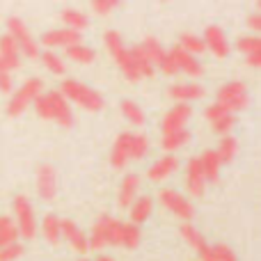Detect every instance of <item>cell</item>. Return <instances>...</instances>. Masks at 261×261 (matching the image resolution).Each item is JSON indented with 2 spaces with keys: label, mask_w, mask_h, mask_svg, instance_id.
Returning <instances> with one entry per match:
<instances>
[{
  "label": "cell",
  "mask_w": 261,
  "mask_h": 261,
  "mask_svg": "<svg viewBox=\"0 0 261 261\" xmlns=\"http://www.w3.org/2000/svg\"><path fill=\"white\" fill-rule=\"evenodd\" d=\"M60 94L64 96L67 101H73V103H78L81 108L90 110V113H99V110H103V96L99 94V92H94L92 87L83 85V83L73 81V78H69V81H64L62 85H60Z\"/></svg>",
  "instance_id": "cell-1"
},
{
  "label": "cell",
  "mask_w": 261,
  "mask_h": 261,
  "mask_svg": "<svg viewBox=\"0 0 261 261\" xmlns=\"http://www.w3.org/2000/svg\"><path fill=\"white\" fill-rule=\"evenodd\" d=\"M106 48H108L110 58L119 64V69H122V73H124V78H126V81L135 83V81H140V78H142V76H140V71L135 69L133 60H130V53H128L126 46H124L119 32H115V30L106 32Z\"/></svg>",
  "instance_id": "cell-2"
},
{
  "label": "cell",
  "mask_w": 261,
  "mask_h": 261,
  "mask_svg": "<svg viewBox=\"0 0 261 261\" xmlns=\"http://www.w3.org/2000/svg\"><path fill=\"white\" fill-rule=\"evenodd\" d=\"M14 225L18 229V236L25 241H32L37 236V218L35 208H32L30 199L25 195H16L14 197Z\"/></svg>",
  "instance_id": "cell-3"
},
{
  "label": "cell",
  "mask_w": 261,
  "mask_h": 261,
  "mask_svg": "<svg viewBox=\"0 0 261 261\" xmlns=\"http://www.w3.org/2000/svg\"><path fill=\"white\" fill-rule=\"evenodd\" d=\"M41 90H44V83H41L39 78H28V81L23 83L18 90L12 92L9 103H7V115H9V117H18V115H21L28 106L35 103V99L41 94Z\"/></svg>",
  "instance_id": "cell-4"
},
{
  "label": "cell",
  "mask_w": 261,
  "mask_h": 261,
  "mask_svg": "<svg viewBox=\"0 0 261 261\" xmlns=\"http://www.w3.org/2000/svg\"><path fill=\"white\" fill-rule=\"evenodd\" d=\"M7 35L12 37L14 41H16L18 50H21V55H25V58H39V44L35 41V37L30 35V30H28V25L21 21L18 16H12L7 18Z\"/></svg>",
  "instance_id": "cell-5"
},
{
  "label": "cell",
  "mask_w": 261,
  "mask_h": 261,
  "mask_svg": "<svg viewBox=\"0 0 261 261\" xmlns=\"http://www.w3.org/2000/svg\"><path fill=\"white\" fill-rule=\"evenodd\" d=\"M218 103H222L231 115L239 113V110L248 108L250 96H248V87L241 81H231L225 83V85L218 90Z\"/></svg>",
  "instance_id": "cell-6"
},
{
  "label": "cell",
  "mask_w": 261,
  "mask_h": 261,
  "mask_svg": "<svg viewBox=\"0 0 261 261\" xmlns=\"http://www.w3.org/2000/svg\"><path fill=\"white\" fill-rule=\"evenodd\" d=\"M158 199H161V204L167 208V211H172L176 218H181V220L190 222V218L195 216L193 204H190L181 193H176L174 188H163L161 193H158Z\"/></svg>",
  "instance_id": "cell-7"
},
{
  "label": "cell",
  "mask_w": 261,
  "mask_h": 261,
  "mask_svg": "<svg viewBox=\"0 0 261 261\" xmlns=\"http://www.w3.org/2000/svg\"><path fill=\"white\" fill-rule=\"evenodd\" d=\"M37 193L44 202H53L55 195H58V174L48 163H41L37 167Z\"/></svg>",
  "instance_id": "cell-8"
},
{
  "label": "cell",
  "mask_w": 261,
  "mask_h": 261,
  "mask_svg": "<svg viewBox=\"0 0 261 261\" xmlns=\"http://www.w3.org/2000/svg\"><path fill=\"white\" fill-rule=\"evenodd\" d=\"M190 115H193V108L188 103H176L172 110H167L165 117H163V133H179V130H186V124H188Z\"/></svg>",
  "instance_id": "cell-9"
},
{
  "label": "cell",
  "mask_w": 261,
  "mask_h": 261,
  "mask_svg": "<svg viewBox=\"0 0 261 261\" xmlns=\"http://www.w3.org/2000/svg\"><path fill=\"white\" fill-rule=\"evenodd\" d=\"M41 44L48 46V48H58L62 46L64 50L71 48L76 44H83V35L81 32H73L69 28H60V30H48L44 37H41Z\"/></svg>",
  "instance_id": "cell-10"
},
{
  "label": "cell",
  "mask_w": 261,
  "mask_h": 261,
  "mask_svg": "<svg viewBox=\"0 0 261 261\" xmlns=\"http://www.w3.org/2000/svg\"><path fill=\"white\" fill-rule=\"evenodd\" d=\"M186 188L193 197H202L204 188H206V176L202 172V163L199 158H190L186 165Z\"/></svg>",
  "instance_id": "cell-11"
},
{
  "label": "cell",
  "mask_w": 261,
  "mask_h": 261,
  "mask_svg": "<svg viewBox=\"0 0 261 261\" xmlns=\"http://www.w3.org/2000/svg\"><path fill=\"white\" fill-rule=\"evenodd\" d=\"M202 39H204V46L211 48V53L216 55V58H227V53H229V41H227V35L220 25H208L206 30H204Z\"/></svg>",
  "instance_id": "cell-12"
},
{
  "label": "cell",
  "mask_w": 261,
  "mask_h": 261,
  "mask_svg": "<svg viewBox=\"0 0 261 261\" xmlns=\"http://www.w3.org/2000/svg\"><path fill=\"white\" fill-rule=\"evenodd\" d=\"M46 96H48V103H50V110H53V119H55V122H58L60 126H64V128L73 126V113H71V108H69V101L64 99L58 90L48 92Z\"/></svg>",
  "instance_id": "cell-13"
},
{
  "label": "cell",
  "mask_w": 261,
  "mask_h": 261,
  "mask_svg": "<svg viewBox=\"0 0 261 261\" xmlns=\"http://www.w3.org/2000/svg\"><path fill=\"white\" fill-rule=\"evenodd\" d=\"M60 231H62V236L69 241V245H71L76 252L85 254L87 250H90L87 236L83 234V229L76 225V222H71V220H60Z\"/></svg>",
  "instance_id": "cell-14"
},
{
  "label": "cell",
  "mask_w": 261,
  "mask_h": 261,
  "mask_svg": "<svg viewBox=\"0 0 261 261\" xmlns=\"http://www.w3.org/2000/svg\"><path fill=\"white\" fill-rule=\"evenodd\" d=\"M0 62L7 67V71H14V69L21 67V50H18L16 41L9 35L0 37Z\"/></svg>",
  "instance_id": "cell-15"
},
{
  "label": "cell",
  "mask_w": 261,
  "mask_h": 261,
  "mask_svg": "<svg viewBox=\"0 0 261 261\" xmlns=\"http://www.w3.org/2000/svg\"><path fill=\"white\" fill-rule=\"evenodd\" d=\"M170 58L174 60V64L179 67V73L184 71V73H188L190 78H199V76H202V62H199L195 55H188L186 50L174 48V50H170Z\"/></svg>",
  "instance_id": "cell-16"
},
{
  "label": "cell",
  "mask_w": 261,
  "mask_h": 261,
  "mask_svg": "<svg viewBox=\"0 0 261 261\" xmlns=\"http://www.w3.org/2000/svg\"><path fill=\"white\" fill-rule=\"evenodd\" d=\"M176 170H179V161H176V156H174V153H167V156L158 158L156 163H151L147 176L151 181H165L167 176L174 174Z\"/></svg>",
  "instance_id": "cell-17"
},
{
  "label": "cell",
  "mask_w": 261,
  "mask_h": 261,
  "mask_svg": "<svg viewBox=\"0 0 261 261\" xmlns=\"http://www.w3.org/2000/svg\"><path fill=\"white\" fill-rule=\"evenodd\" d=\"M167 94L172 99H176L179 103H190V101H197L204 96V87L197 83H179V85H172Z\"/></svg>",
  "instance_id": "cell-18"
},
{
  "label": "cell",
  "mask_w": 261,
  "mask_h": 261,
  "mask_svg": "<svg viewBox=\"0 0 261 261\" xmlns=\"http://www.w3.org/2000/svg\"><path fill=\"white\" fill-rule=\"evenodd\" d=\"M130 138L133 133H122L113 144V153H110V161H113L115 170H122L124 165L130 161Z\"/></svg>",
  "instance_id": "cell-19"
},
{
  "label": "cell",
  "mask_w": 261,
  "mask_h": 261,
  "mask_svg": "<svg viewBox=\"0 0 261 261\" xmlns=\"http://www.w3.org/2000/svg\"><path fill=\"white\" fill-rule=\"evenodd\" d=\"M199 163H202V172L204 176H206V184L211 181V184H218V179H220V158H218L216 149H206V151L199 156Z\"/></svg>",
  "instance_id": "cell-20"
},
{
  "label": "cell",
  "mask_w": 261,
  "mask_h": 261,
  "mask_svg": "<svg viewBox=\"0 0 261 261\" xmlns=\"http://www.w3.org/2000/svg\"><path fill=\"white\" fill-rule=\"evenodd\" d=\"M140 188V176L138 174H126L119 184V206H130L138 197Z\"/></svg>",
  "instance_id": "cell-21"
},
{
  "label": "cell",
  "mask_w": 261,
  "mask_h": 261,
  "mask_svg": "<svg viewBox=\"0 0 261 261\" xmlns=\"http://www.w3.org/2000/svg\"><path fill=\"white\" fill-rule=\"evenodd\" d=\"M151 208H153L151 197H147V195H142V197H135V202L130 204V222L140 227L149 216H151Z\"/></svg>",
  "instance_id": "cell-22"
},
{
  "label": "cell",
  "mask_w": 261,
  "mask_h": 261,
  "mask_svg": "<svg viewBox=\"0 0 261 261\" xmlns=\"http://www.w3.org/2000/svg\"><path fill=\"white\" fill-rule=\"evenodd\" d=\"M181 236H184L186 243L193 250H197V252H204V250L208 248L206 239L202 236V231H199L197 227H193V222H184V225H181Z\"/></svg>",
  "instance_id": "cell-23"
},
{
  "label": "cell",
  "mask_w": 261,
  "mask_h": 261,
  "mask_svg": "<svg viewBox=\"0 0 261 261\" xmlns=\"http://www.w3.org/2000/svg\"><path fill=\"white\" fill-rule=\"evenodd\" d=\"M202 261H236V254L229 245L218 243V245H208L204 252H199Z\"/></svg>",
  "instance_id": "cell-24"
},
{
  "label": "cell",
  "mask_w": 261,
  "mask_h": 261,
  "mask_svg": "<svg viewBox=\"0 0 261 261\" xmlns=\"http://www.w3.org/2000/svg\"><path fill=\"white\" fill-rule=\"evenodd\" d=\"M106 225H108V216H101L99 220L92 227V234L87 236V243H90V250H103L108 245V239H106Z\"/></svg>",
  "instance_id": "cell-25"
},
{
  "label": "cell",
  "mask_w": 261,
  "mask_h": 261,
  "mask_svg": "<svg viewBox=\"0 0 261 261\" xmlns=\"http://www.w3.org/2000/svg\"><path fill=\"white\" fill-rule=\"evenodd\" d=\"M41 234H44V239L48 241V243L58 245L60 239H62V231H60V218L53 216V213L44 216V220H41Z\"/></svg>",
  "instance_id": "cell-26"
},
{
  "label": "cell",
  "mask_w": 261,
  "mask_h": 261,
  "mask_svg": "<svg viewBox=\"0 0 261 261\" xmlns=\"http://www.w3.org/2000/svg\"><path fill=\"white\" fill-rule=\"evenodd\" d=\"M128 53H130V60H133L135 69L140 71V76H142V78H151L153 76V64L149 62V58L144 55L142 46H133V48H128Z\"/></svg>",
  "instance_id": "cell-27"
},
{
  "label": "cell",
  "mask_w": 261,
  "mask_h": 261,
  "mask_svg": "<svg viewBox=\"0 0 261 261\" xmlns=\"http://www.w3.org/2000/svg\"><path fill=\"white\" fill-rule=\"evenodd\" d=\"M18 243V229L9 216H0V248Z\"/></svg>",
  "instance_id": "cell-28"
},
{
  "label": "cell",
  "mask_w": 261,
  "mask_h": 261,
  "mask_svg": "<svg viewBox=\"0 0 261 261\" xmlns=\"http://www.w3.org/2000/svg\"><path fill=\"white\" fill-rule=\"evenodd\" d=\"M62 21H64V28H69V30H73V32H83L87 28V23H90L85 14L78 12V9H64Z\"/></svg>",
  "instance_id": "cell-29"
},
{
  "label": "cell",
  "mask_w": 261,
  "mask_h": 261,
  "mask_svg": "<svg viewBox=\"0 0 261 261\" xmlns=\"http://www.w3.org/2000/svg\"><path fill=\"white\" fill-rule=\"evenodd\" d=\"M140 46H142L144 55H147V58H149V62H151L153 67L163 62V58H165V50H163L161 41H158L156 37H147V39H144Z\"/></svg>",
  "instance_id": "cell-30"
},
{
  "label": "cell",
  "mask_w": 261,
  "mask_h": 261,
  "mask_svg": "<svg viewBox=\"0 0 261 261\" xmlns=\"http://www.w3.org/2000/svg\"><path fill=\"white\" fill-rule=\"evenodd\" d=\"M67 58L73 60V62H78V64H90L96 60V53H94V48H90V46L76 44V46H71V48H67Z\"/></svg>",
  "instance_id": "cell-31"
},
{
  "label": "cell",
  "mask_w": 261,
  "mask_h": 261,
  "mask_svg": "<svg viewBox=\"0 0 261 261\" xmlns=\"http://www.w3.org/2000/svg\"><path fill=\"white\" fill-rule=\"evenodd\" d=\"M236 151H239V142H236L231 135H225V138L220 140V144H218V149H216V153H218V158H220L222 165L234 161Z\"/></svg>",
  "instance_id": "cell-32"
},
{
  "label": "cell",
  "mask_w": 261,
  "mask_h": 261,
  "mask_svg": "<svg viewBox=\"0 0 261 261\" xmlns=\"http://www.w3.org/2000/svg\"><path fill=\"white\" fill-rule=\"evenodd\" d=\"M39 58H41V64H44L50 73H55V76H62V73L67 71L64 60L60 58L58 53H53V50H44V53H39Z\"/></svg>",
  "instance_id": "cell-33"
},
{
  "label": "cell",
  "mask_w": 261,
  "mask_h": 261,
  "mask_svg": "<svg viewBox=\"0 0 261 261\" xmlns=\"http://www.w3.org/2000/svg\"><path fill=\"white\" fill-rule=\"evenodd\" d=\"M190 142V133L188 130H179V133H170V135H163V149L167 153L176 151V149L186 147Z\"/></svg>",
  "instance_id": "cell-34"
},
{
  "label": "cell",
  "mask_w": 261,
  "mask_h": 261,
  "mask_svg": "<svg viewBox=\"0 0 261 261\" xmlns=\"http://www.w3.org/2000/svg\"><path fill=\"white\" fill-rule=\"evenodd\" d=\"M181 50H186L188 55H195L197 58L199 53H204L206 50V46H204V39L197 35H181Z\"/></svg>",
  "instance_id": "cell-35"
},
{
  "label": "cell",
  "mask_w": 261,
  "mask_h": 261,
  "mask_svg": "<svg viewBox=\"0 0 261 261\" xmlns=\"http://www.w3.org/2000/svg\"><path fill=\"white\" fill-rule=\"evenodd\" d=\"M122 113H124V117L128 119L130 124H135V126H142L144 124V113H142V108H140L135 101H122Z\"/></svg>",
  "instance_id": "cell-36"
},
{
  "label": "cell",
  "mask_w": 261,
  "mask_h": 261,
  "mask_svg": "<svg viewBox=\"0 0 261 261\" xmlns=\"http://www.w3.org/2000/svg\"><path fill=\"white\" fill-rule=\"evenodd\" d=\"M122 231H124V222H119L117 218L108 216V225H106L108 245H122Z\"/></svg>",
  "instance_id": "cell-37"
},
{
  "label": "cell",
  "mask_w": 261,
  "mask_h": 261,
  "mask_svg": "<svg viewBox=\"0 0 261 261\" xmlns=\"http://www.w3.org/2000/svg\"><path fill=\"white\" fill-rule=\"evenodd\" d=\"M147 151H149V140H147V135L133 133V138H130V158L140 161V158L147 156Z\"/></svg>",
  "instance_id": "cell-38"
},
{
  "label": "cell",
  "mask_w": 261,
  "mask_h": 261,
  "mask_svg": "<svg viewBox=\"0 0 261 261\" xmlns=\"http://www.w3.org/2000/svg\"><path fill=\"white\" fill-rule=\"evenodd\" d=\"M122 245L124 248H138L140 245V227L133 225V222H128V225H124V231H122Z\"/></svg>",
  "instance_id": "cell-39"
},
{
  "label": "cell",
  "mask_w": 261,
  "mask_h": 261,
  "mask_svg": "<svg viewBox=\"0 0 261 261\" xmlns=\"http://www.w3.org/2000/svg\"><path fill=\"white\" fill-rule=\"evenodd\" d=\"M236 48L245 55H252V53H261V35L257 37H241L236 41Z\"/></svg>",
  "instance_id": "cell-40"
},
{
  "label": "cell",
  "mask_w": 261,
  "mask_h": 261,
  "mask_svg": "<svg viewBox=\"0 0 261 261\" xmlns=\"http://www.w3.org/2000/svg\"><path fill=\"white\" fill-rule=\"evenodd\" d=\"M227 115H231V113H229V110H227L222 103H218V101H216L213 106H208L206 110H204V117H206L211 124L218 122V119H222V117H227Z\"/></svg>",
  "instance_id": "cell-41"
},
{
  "label": "cell",
  "mask_w": 261,
  "mask_h": 261,
  "mask_svg": "<svg viewBox=\"0 0 261 261\" xmlns=\"http://www.w3.org/2000/svg\"><path fill=\"white\" fill-rule=\"evenodd\" d=\"M35 110L41 119H53V110H50V103H48V96L46 94H39L35 99Z\"/></svg>",
  "instance_id": "cell-42"
},
{
  "label": "cell",
  "mask_w": 261,
  "mask_h": 261,
  "mask_svg": "<svg viewBox=\"0 0 261 261\" xmlns=\"http://www.w3.org/2000/svg\"><path fill=\"white\" fill-rule=\"evenodd\" d=\"M21 254H23L21 243H12L7 248H0V261H16Z\"/></svg>",
  "instance_id": "cell-43"
},
{
  "label": "cell",
  "mask_w": 261,
  "mask_h": 261,
  "mask_svg": "<svg viewBox=\"0 0 261 261\" xmlns=\"http://www.w3.org/2000/svg\"><path fill=\"white\" fill-rule=\"evenodd\" d=\"M0 92L3 94H12L14 92V81H12V71H7L3 62H0Z\"/></svg>",
  "instance_id": "cell-44"
},
{
  "label": "cell",
  "mask_w": 261,
  "mask_h": 261,
  "mask_svg": "<svg viewBox=\"0 0 261 261\" xmlns=\"http://www.w3.org/2000/svg\"><path fill=\"white\" fill-rule=\"evenodd\" d=\"M231 128H234V115H227V117L213 122V130H216V133H220L222 138H225V135H229Z\"/></svg>",
  "instance_id": "cell-45"
},
{
  "label": "cell",
  "mask_w": 261,
  "mask_h": 261,
  "mask_svg": "<svg viewBox=\"0 0 261 261\" xmlns=\"http://www.w3.org/2000/svg\"><path fill=\"white\" fill-rule=\"evenodd\" d=\"M115 7H117V3H113V0H96V3H92V12L101 14V16L110 14Z\"/></svg>",
  "instance_id": "cell-46"
},
{
  "label": "cell",
  "mask_w": 261,
  "mask_h": 261,
  "mask_svg": "<svg viewBox=\"0 0 261 261\" xmlns=\"http://www.w3.org/2000/svg\"><path fill=\"white\" fill-rule=\"evenodd\" d=\"M161 67V71L165 73V76H174V73H179V67L174 64V60L170 58V53H165V58H163V62L158 64Z\"/></svg>",
  "instance_id": "cell-47"
},
{
  "label": "cell",
  "mask_w": 261,
  "mask_h": 261,
  "mask_svg": "<svg viewBox=\"0 0 261 261\" xmlns=\"http://www.w3.org/2000/svg\"><path fill=\"white\" fill-rule=\"evenodd\" d=\"M248 25L252 28V30L261 32V12H254V14H250V16H248Z\"/></svg>",
  "instance_id": "cell-48"
},
{
  "label": "cell",
  "mask_w": 261,
  "mask_h": 261,
  "mask_svg": "<svg viewBox=\"0 0 261 261\" xmlns=\"http://www.w3.org/2000/svg\"><path fill=\"white\" fill-rule=\"evenodd\" d=\"M245 62L250 67H261V53H252V55H245Z\"/></svg>",
  "instance_id": "cell-49"
},
{
  "label": "cell",
  "mask_w": 261,
  "mask_h": 261,
  "mask_svg": "<svg viewBox=\"0 0 261 261\" xmlns=\"http://www.w3.org/2000/svg\"><path fill=\"white\" fill-rule=\"evenodd\" d=\"M96 261H115V259H110V257H106V254H101V257H96Z\"/></svg>",
  "instance_id": "cell-50"
},
{
  "label": "cell",
  "mask_w": 261,
  "mask_h": 261,
  "mask_svg": "<svg viewBox=\"0 0 261 261\" xmlns=\"http://www.w3.org/2000/svg\"><path fill=\"white\" fill-rule=\"evenodd\" d=\"M257 7H259V12H261V3H259V5H257Z\"/></svg>",
  "instance_id": "cell-51"
},
{
  "label": "cell",
  "mask_w": 261,
  "mask_h": 261,
  "mask_svg": "<svg viewBox=\"0 0 261 261\" xmlns=\"http://www.w3.org/2000/svg\"><path fill=\"white\" fill-rule=\"evenodd\" d=\"M81 261H90V259H81Z\"/></svg>",
  "instance_id": "cell-52"
}]
</instances>
